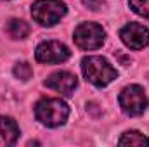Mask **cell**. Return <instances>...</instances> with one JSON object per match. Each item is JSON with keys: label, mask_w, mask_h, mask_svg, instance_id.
<instances>
[{"label": "cell", "mask_w": 149, "mask_h": 147, "mask_svg": "<svg viewBox=\"0 0 149 147\" xmlns=\"http://www.w3.org/2000/svg\"><path fill=\"white\" fill-rule=\"evenodd\" d=\"M81 71L85 78L95 87H106L118 76V71L101 55H88L81 59Z\"/></svg>", "instance_id": "6da1fadb"}, {"label": "cell", "mask_w": 149, "mask_h": 147, "mask_svg": "<svg viewBox=\"0 0 149 147\" xmlns=\"http://www.w3.org/2000/svg\"><path fill=\"white\" fill-rule=\"evenodd\" d=\"M35 116L42 125L56 128L66 123L70 109L61 99H42L35 106Z\"/></svg>", "instance_id": "7a4b0ae2"}, {"label": "cell", "mask_w": 149, "mask_h": 147, "mask_svg": "<svg viewBox=\"0 0 149 147\" xmlns=\"http://www.w3.org/2000/svg\"><path fill=\"white\" fill-rule=\"evenodd\" d=\"M66 10L61 0H37L31 5V16L42 26H54L66 16Z\"/></svg>", "instance_id": "3957f363"}, {"label": "cell", "mask_w": 149, "mask_h": 147, "mask_svg": "<svg viewBox=\"0 0 149 147\" xmlns=\"http://www.w3.org/2000/svg\"><path fill=\"white\" fill-rule=\"evenodd\" d=\"M74 43L81 50H95L104 43L106 31L97 23H81L74 30Z\"/></svg>", "instance_id": "277c9868"}, {"label": "cell", "mask_w": 149, "mask_h": 147, "mask_svg": "<svg viewBox=\"0 0 149 147\" xmlns=\"http://www.w3.org/2000/svg\"><path fill=\"white\" fill-rule=\"evenodd\" d=\"M120 106L128 116H139L148 109V95L139 85H128L120 94Z\"/></svg>", "instance_id": "5b68a950"}, {"label": "cell", "mask_w": 149, "mask_h": 147, "mask_svg": "<svg viewBox=\"0 0 149 147\" xmlns=\"http://www.w3.org/2000/svg\"><path fill=\"white\" fill-rule=\"evenodd\" d=\"M70 55H71L70 49L64 43L54 42V40L42 42L35 50V57L42 64H59V62L68 61Z\"/></svg>", "instance_id": "8992f818"}, {"label": "cell", "mask_w": 149, "mask_h": 147, "mask_svg": "<svg viewBox=\"0 0 149 147\" xmlns=\"http://www.w3.org/2000/svg\"><path fill=\"white\" fill-rule=\"evenodd\" d=\"M120 37H121V42H123L128 49H132V50H141V49H144L149 43V30L144 24L128 23L127 26L121 28Z\"/></svg>", "instance_id": "52a82bcc"}, {"label": "cell", "mask_w": 149, "mask_h": 147, "mask_svg": "<svg viewBox=\"0 0 149 147\" xmlns=\"http://www.w3.org/2000/svg\"><path fill=\"white\" fill-rule=\"evenodd\" d=\"M78 85V80L70 71H56L45 80V87L63 94V95H71Z\"/></svg>", "instance_id": "ba28073f"}, {"label": "cell", "mask_w": 149, "mask_h": 147, "mask_svg": "<svg viewBox=\"0 0 149 147\" xmlns=\"http://www.w3.org/2000/svg\"><path fill=\"white\" fill-rule=\"evenodd\" d=\"M19 137V126L12 118L0 116V147L14 146Z\"/></svg>", "instance_id": "9c48e42d"}, {"label": "cell", "mask_w": 149, "mask_h": 147, "mask_svg": "<svg viewBox=\"0 0 149 147\" xmlns=\"http://www.w3.org/2000/svg\"><path fill=\"white\" fill-rule=\"evenodd\" d=\"M7 33L10 35V38H14V40H21V38L28 37L30 26L23 19H10L9 24H7Z\"/></svg>", "instance_id": "30bf717a"}, {"label": "cell", "mask_w": 149, "mask_h": 147, "mask_svg": "<svg viewBox=\"0 0 149 147\" xmlns=\"http://www.w3.org/2000/svg\"><path fill=\"white\" fill-rule=\"evenodd\" d=\"M120 146H149V139L137 132V130H130V132H125L123 137L118 140Z\"/></svg>", "instance_id": "8fae6325"}, {"label": "cell", "mask_w": 149, "mask_h": 147, "mask_svg": "<svg viewBox=\"0 0 149 147\" xmlns=\"http://www.w3.org/2000/svg\"><path fill=\"white\" fill-rule=\"evenodd\" d=\"M128 3L135 14L149 19V0H128Z\"/></svg>", "instance_id": "7c38bea8"}, {"label": "cell", "mask_w": 149, "mask_h": 147, "mask_svg": "<svg viewBox=\"0 0 149 147\" xmlns=\"http://www.w3.org/2000/svg\"><path fill=\"white\" fill-rule=\"evenodd\" d=\"M31 74H33V69H31V66L28 62H19V64L14 66V76L19 78V80H23V81L30 80Z\"/></svg>", "instance_id": "4fadbf2b"}, {"label": "cell", "mask_w": 149, "mask_h": 147, "mask_svg": "<svg viewBox=\"0 0 149 147\" xmlns=\"http://www.w3.org/2000/svg\"><path fill=\"white\" fill-rule=\"evenodd\" d=\"M81 2H83L85 7H88V9H92V10H99V9H102V5H104V0H81Z\"/></svg>", "instance_id": "5bb4252c"}]
</instances>
